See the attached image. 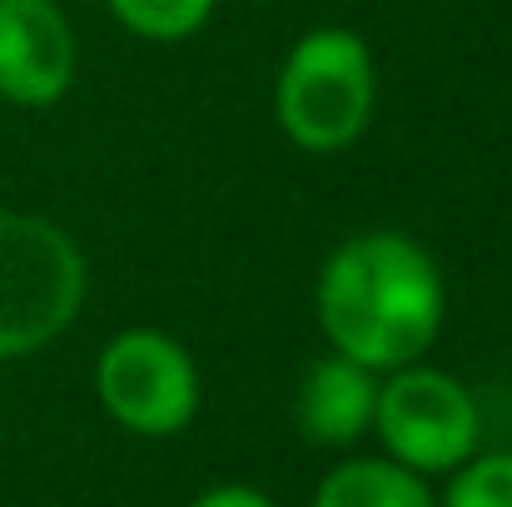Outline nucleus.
Listing matches in <instances>:
<instances>
[{
    "label": "nucleus",
    "instance_id": "9d476101",
    "mask_svg": "<svg viewBox=\"0 0 512 507\" xmlns=\"http://www.w3.org/2000/svg\"><path fill=\"white\" fill-rule=\"evenodd\" d=\"M438 507H512V448H478L458 473H448Z\"/></svg>",
    "mask_w": 512,
    "mask_h": 507
},
{
    "label": "nucleus",
    "instance_id": "1a4fd4ad",
    "mask_svg": "<svg viewBox=\"0 0 512 507\" xmlns=\"http://www.w3.org/2000/svg\"><path fill=\"white\" fill-rule=\"evenodd\" d=\"M105 5L135 40L179 45V40H194L214 20L219 0H105Z\"/></svg>",
    "mask_w": 512,
    "mask_h": 507
},
{
    "label": "nucleus",
    "instance_id": "20e7f679",
    "mask_svg": "<svg viewBox=\"0 0 512 507\" xmlns=\"http://www.w3.org/2000/svg\"><path fill=\"white\" fill-rule=\"evenodd\" d=\"M373 438L408 473L448 478L483 448V408L458 373L418 358L378 378Z\"/></svg>",
    "mask_w": 512,
    "mask_h": 507
},
{
    "label": "nucleus",
    "instance_id": "39448f33",
    "mask_svg": "<svg viewBox=\"0 0 512 507\" xmlns=\"http://www.w3.org/2000/svg\"><path fill=\"white\" fill-rule=\"evenodd\" d=\"M95 398L105 418L135 438H179L204 403L194 353L165 329H120L95 358Z\"/></svg>",
    "mask_w": 512,
    "mask_h": 507
},
{
    "label": "nucleus",
    "instance_id": "7ed1b4c3",
    "mask_svg": "<svg viewBox=\"0 0 512 507\" xmlns=\"http://www.w3.org/2000/svg\"><path fill=\"white\" fill-rule=\"evenodd\" d=\"M90 294V264L70 229L45 214L0 209V363L65 334Z\"/></svg>",
    "mask_w": 512,
    "mask_h": 507
},
{
    "label": "nucleus",
    "instance_id": "0eeeda50",
    "mask_svg": "<svg viewBox=\"0 0 512 507\" xmlns=\"http://www.w3.org/2000/svg\"><path fill=\"white\" fill-rule=\"evenodd\" d=\"M378 378L373 368L343 358V353H324L304 368L299 388H294V423L309 443L319 448H353L373 433V403H378Z\"/></svg>",
    "mask_w": 512,
    "mask_h": 507
},
{
    "label": "nucleus",
    "instance_id": "6e6552de",
    "mask_svg": "<svg viewBox=\"0 0 512 507\" xmlns=\"http://www.w3.org/2000/svg\"><path fill=\"white\" fill-rule=\"evenodd\" d=\"M309 507H438V493L428 478L373 453V458H339L314 483Z\"/></svg>",
    "mask_w": 512,
    "mask_h": 507
},
{
    "label": "nucleus",
    "instance_id": "f03ea898",
    "mask_svg": "<svg viewBox=\"0 0 512 507\" xmlns=\"http://www.w3.org/2000/svg\"><path fill=\"white\" fill-rule=\"evenodd\" d=\"M378 110V65L358 30H304L274 80V120L304 155H343L363 140Z\"/></svg>",
    "mask_w": 512,
    "mask_h": 507
},
{
    "label": "nucleus",
    "instance_id": "9b49d317",
    "mask_svg": "<svg viewBox=\"0 0 512 507\" xmlns=\"http://www.w3.org/2000/svg\"><path fill=\"white\" fill-rule=\"evenodd\" d=\"M189 507H279V503L264 488H254V483H214L199 498H189Z\"/></svg>",
    "mask_w": 512,
    "mask_h": 507
},
{
    "label": "nucleus",
    "instance_id": "423d86ee",
    "mask_svg": "<svg viewBox=\"0 0 512 507\" xmlns=\"http://www.w3.org/2000/svg\"><path fill=\"white\" fill-rule=\"evenodd\" d=\"M80 65L75 25L55 0H0V100L50 110L70 95Z\"/></svg>",
    "mask_w": 512,
    "mask_h": 507
},
{
    "label": "nucleus",
    "instance_id": "f257e3e1",
    "mask_svg": "<svg viewBox=\"0 0 512 507\" xmlns=\"http://www.w3.org/2000/svg\"><path fill=\"white\" fill-rule=\"evenodd\" d=\"M314 314L334 353L373 373H393L428 358L438 343L448 284L413 234L358 229L329 249L314 279Z\"/></svg>",
    "mask_w": 512,
    "mask_h": 507
}]
</instances>
